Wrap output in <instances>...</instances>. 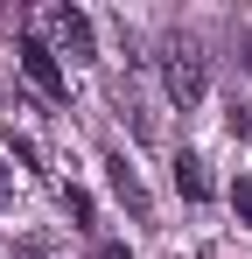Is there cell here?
Masks as SVG:
<instances>
[{"mask_svg": "<svg viewBox=\"0 0 252 259\" xmlns=\"http://www.w3.org/2000/svg\"><path fill=\"white\" fill-rule=\"evenodd\" d=\"M7 196H14V175H7V161H0V203H7Z\"/></svg>", "mask_w": 252, "mask_h": 259, "instance_id": "cell-10", "label": "cell"}, {"mask_svg": "<svg viewBox=\"0 0 252 259\" xmlns=\"http://www.w3.org/2000/svg\"><path fill=\"white\" fill-rule=\"evenodd\" d=\"M161 84H168V98L189 112L196 98L210 91V63H203V42H189V35H175V42L161 49Z\"/></svg>", "mask_w": 252, "mask_h": 259, "instance_id": "cell-1", "label": "cell"}, {"mask_svg": "<svg viewBox=\"0 0 252 259\" xmlns=\"http://www.w3.org/2000/svg\"><path fill=\"white\" fill-rule=\"evenodd\" d=\"M98 259H133V252H126V245H105V252H98Z\"/></svg>", "mask_w": 252, "mask_h": 259, "instance_id": "cell-11", "label": "cell"}, {"mask_svg": "<svg viewBox=\"0 0 252 259\" xmlns=\"http://www.w3.org/2000/svg\"><path fill=\"white\" fill-rule=\"evenodd\" d=\"M231 203H238V217L252 224V175H245V182H231Z\"/></svg>", "mask_w": 252, "mask_h": 259, "instance_id": "cell-8", "label": "cell"}, {"mask_svg": "<svg viewBox=\"0 0 252 259\" xmlns=\"http://www.w3.org/2000/svg\"><path fill=\"white\" fill-rule=\"evenodd\" d=\"M7 147H14V161H28V168L42 161V154H35V140H28V133H7Z\"/></svg>", "mask_w": 252, "mask_h": 259, "instance_id": "cell-7", "label": "cell"}, {"mask_svg": "<svg viewBox=\"0 0 252 259\" xmlns=\"http://www.w3.org/2000/svg\"><path fill=\"white\" fill-rule=\"evenodd\" d=\"M42 28H49V42L63 49L70 63H91V56H98V49H91V21H84L77 7H49V14H42Z\"/></svg>", "mask_w": 252, "mask_h": 259, "instance_id": "cell-3", "label": "cell"}, {"mask_svg": "<svg viewBox=\"0 0 252 259\" xmlns=\"http://www.w3.org/2000/svg\"><path fill=\"white\" fill-rule=\"evenodd\" d=\"M7 259H42V245H35V238H21V245H7Z\"/></svg>", "mask_w": 252, "mask_h": 259, "instance_id": "cell-9", "label": "cell"}, {"mask_svg": "<svg viewBox=\"0 0 252 259\" xmlns=\"http://www.w3.org/2000/svg\"><path fill=\"white\" fill-rule=\"evenodd\" d=\"M175 189H182L189 203H203V196H210V175H203L196 154H175Z\"/></svg>", "mask_w": 252, "mask_h": 259, "instance_id": "cell-5", "label": "cell"}, {"mask_svg": "<svg viewBox=\"0 0 252 259\" xmlns=\"http://www.w3.org/2000/svg\"><path fill=\"white\" fill-rule=\"evenodd\" d=\"M105 168H112V189H119V196H126V210H133V217H147V189H140V175L126 168V154H112Z\"/></svg>", "mask_w": 252, "mask_h": 259, "instance_id": "cell-4", "label": "cell"}, {"mask_svg": "<svg viewBox=\"0 0 252 259\" xmlns=\"http://www.w3.org/2000/svg\"><path fill=\"white\" fill-rule=\"evenodd\" d=\"M238 49H245V70H252V28H245V42H238Z\"/></svg>", "mask_w": 252, "mask_h": 259, "instance_id": "cell-12", "label": "cell"}, {"mask_svg": "<svg viewBox=\"0 0 252 259\" xmlns=\"http://www.w3.org/2000/svg\"><path fill=\"white\" fill-rule=\"evenodd\" d=\"M21 70H28V84H35L49 105H63V98H70V77H63L56 49L42 42V35H21Z\"/></svg>", "mask_w": 252, "mask_h": 259, "instance_id": "cell-2", "label": "cell"}, {"mask_svg": "<svg viewBox=\"0 0 252 259\" xmlns=\"http://www.w3.org/2000/svg\"><path fill=\"white\" fill-rule=\"evenodd\" d=\"M63 210L77 217V224H91V196H84V189H63Z\"/></svg>", "mask_w": 252, "mask_h": 259, "instance_id": "cell-6", "label": "cell"}]
</instances>
